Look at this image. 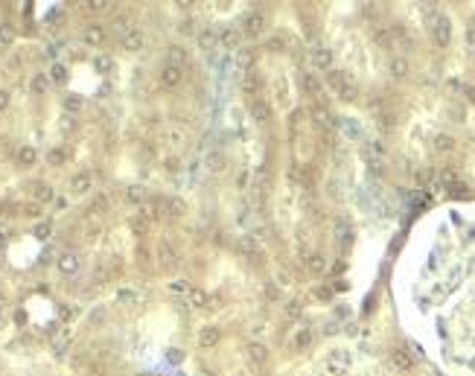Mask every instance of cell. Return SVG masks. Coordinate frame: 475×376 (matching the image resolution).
Returning <instances> with one entry per match:
<instances>
[{
	"label": "cell",
	"mask_w": 475,
	"mask_h": 376,
	"mask_svg": "<svg viewBox=\"0 0 475 376\" xmlns=\"http://www.w3.org/2000/svg\"><path fill=\"white\" fill-rule=\"evenodd\" d=\"M219 41H222V47H236L239 44V32H233V29H225L219 35Z\"/></svg>",
	"instance_id": "484cf974"
},
{
	"label": "cell",
	"mask_w": 475,
	"mask_h": 376,
	"mask_svg": "<svg viewBox=\"0 0 475 376\" xmlns=\"http://www.w3.org/2000/svg\"><path fill=\"white\" fill-rule=\"evenodd\" d=\"M326 370H330V373H336V376H344L350 370V356H347V353H341V350L330 353V359H326Z\"/></svg>",
	"instance_id": "7a4b0ae2"
},
{
	"label": "cell",
	"mask_w": 475,
	"mask_h": 376,
	"mask_svg": "<svg viewBox=\"0 0 475 376\" xmlns=\"http://www.w3.org/2000/svg\"><path fill=\"white\" fill-rule=\"evenodd\" d=\"M18 161H21L23 166H32L35 161H38V152H35L32 146H21V149H18Z\"/></svg>",
	"instance_id": "ac0fdd59"
},
{
	"label": "cell",
	"mask_w": 475,
	"mask_h": 376,
	"mask_svg": "<svg viewBox=\"0 0 475 376\" xmlns=\"http://www.w3.org/2000/svg\"><path fill=\"white\" fill-rule=\"evenodd\" d=\"M452 146H455V140L449 134H437V137H434V149H437V152H449Z\"/></svg>",
	"instance_id": "4316f807"
},
{
	"label": "cell",
	"mask_w": 475,
	"mask_h": 376,
	"mask_svg": "<svg viewBox=\"0 0 475 376\" xmlns=\"http://www.w3.org/2000/svg\"><path fill=\"white\" fill-rule=\"evenodd\" d=\"M32 196L38 201H50V199H53V190L47 187L44 181H35V184H32Z\"/></svg>",
	"instance_id": "ffe728a7"
},
{
	"label": "cell",
	"mask_w": 475,
	"mask_h": 376,
	"mask_svg": "<svg viewBox=\"0 0 475 376\" xmlns=\"http://www.w3.org/2000/svg\"><path fill=\"white\" fill-rule=\"evenodd\" d=\"M242 88H245V91H248V94H257V88H260V79H257L254 73H251V76H245Z\"/></svg>",
	"instance_id": "836d02e7"
},
{
	"label": "cell",
	"mask_w": 475,
	"mask_h": 376,
	"mask_svg": "<svg viewBox=\"0 0 475 376\" xmlns=\"http://www.w3.org/2000/svg\"><path fill=\"white\" fill-rule=\"evenodd\" d=\"M32 91L35 94H44L47 91V76H35L32 79Z\"/></svg>",
	"instance_id": "74e56055"
},
{
	"label": "cell",
	"mask_w": 475,
	"mask_h": 376,
	"mask_svg": "<svg viewBox=\"0 0 475 376\" xmlns=\"http://www.w3.org/2000/svg\"><path fill=\"white\" fill-rule=\"evenodd\" d=\"M303 91L309 96H321L324 94V82H321L318 76H312V73H306V76H303Z\"/></svg>",
	"instance_id": "30bf717a"
},
{
	"label": "cell",
	"mask_w": 475,
	"mask_h": 376,
	"mask_svg": "<svg viewBox=\"0 0 475 376\" xmlns=\"http://www.w3.org/2000/svg\"><path fill=\"white\" fill-rule=\"evenodd\" d=\"M172 292L175 294H190V292H193V286H190L187 280H175L172 283Z\"/></svg>",
	"instance_id": "d590c367"
},
{
	"label": "cell",
	"mask_w": 475,
	"mask_h": 376,
	"mask_svg": "<svg viewBox=\"0 0 475 376\" xmlns=\"http://www.w3.org/2000/svg\"><path fill=\"white\" fill-rule=\"evenodd\" d=\"M0 41H3V44H9V41H12V26L9 24L0 26Z\"/></svg>",
	"instance_id": "60d3db41"
},
{
	"label": "cell",
	"mask_w": 475,
	"mask_h": 376,
	"mask_svg": "<svg viewBox=\"0 0 475 376\" xmlns=\"http://www.w3.org/2000/svg\"><path fill=\"white\" fill-rule=\"evenodd\" d=\"M312 120L321 126V129H330V126H333V114H330L324 105H312Z\"/></svg>",
	"instance_id": "5bb4252c"
},
{
	"label": "cell",
	"mask_w": 475,
	"mask_h": 376,
	"mask_svg": "<svg viewBox=\"0 0 475 376\" xmlns=\"http://www.w3.org/2000/svg\"><path fill=\"white\" fill-rule=\"evenodd\" d=\"M3 242H6V234H3V231H0V245H3Z\"/></svg>",
	"instance_id": "f907efd6"
},
{
	"label": "cell",
	"mask_w": 475,
	"mask_h": 376,
	"mask_svg": "<svg viewBox=\"0 0 475 376\" xmlns=\"http://www.w3.org/2000/svg\"><path fill=\"white\" fill-rule=\"evenodd\" d=\"M50 76H53V82H64V79H67V70H64V64H53Z\"/></svg>",
	"instance_id": "d6a6232c"
},
{
	"label": "cell",
	"mask_w": 475,
	"mask_h": 376,
	"mask_svg": "<svg viewBox=\"0 0 475 376\" xmlns=\"http://www.w3.org/2000/svg\"><path fill=\"white\" fill-rule=\"evenodd\" d=\"M91 172H76V175H73V181H70V190H73V193H76V196H85V193H88V190H91Z\"/></svg>",
	"instance_id": "52a82bcc"
},
{
	"label": "cell",
	"mask_w": 475,
	"mask_h": 376,
	"mask_svg": "<svg viewBox=\"0 0 475 376\" xmlns=\"http://www.w3.org/2000/svg\"><path fill=\"white\" fill-rule=\"evenodd\" d=\"M431 35H434V44H441L446 47L449 41H452V24H449V18L446 15H431Z\"/></svg>",
	"instance_id": "6da1fadb"
},
{
	"label": "cell",
	"mask_w": 475,
	"mask_h": 376,
	"mask_svg": "<svg viewBox=\"0 0 475 376\" xmlns=\"http://www.w3.org/2000/svg\"><path fill=\"white\" fill-rule=\"evenodd\" d=\"M266 356H268V350L263 347V344H248V359H251V362L263 364L266 362Z\"/></svg>",
	"instance_id": "d6986e66"
},
{
	"label": "cell",
	"mask_w": 475,
	"mask_h": 376,
	"mask_svg": "<svg viewBox=\"0 0 475 376\" xmlns=\"http://www.w3.org/2000/svg\"><path fill=\"white\" fill-rule=\"evenodd\" d=\"M47 161H50L53 166L64 164V152H61V149H50V152H47Z\"/></svg>",
	"instance_id": "e575fe53"
},
{
	"label": "cell",
	"mask_w": 475,
	"mask_h": 376,
	"mask_svg": "<svg viewBox=\"0 0 475 376\" xmlns=\"http://www.w3.org/2000/svg\"><path fill=\"white\" fill-rule=\"evenodd\" d=\"M158 259H161V266H175L178 262V251H175V245L169 239L158 242Z\"/></svg>",
	"instance_id": "277c9868"
},
{
	"label": "cell",
	"mask_w": 475,
	"mask_h": 376,
	"mask_svg": "<svg viewBox=\"0 0 475 376\" xmlns=\"http://www.w3.org/2000/svg\"><path fill=\"white\" fill-rule=\"evenodd\" d=\"M79 96H67V99H64V108H67V111H79Z\"/></svg>",
	"instance_id": "ab89813d"
},
{
	"label": "cell",
	"mask_w": 475,
	"mask_h": 376,
	"mask_svg": "<svg viewBox=\"0 0 475 376\" xmlns=\"http://www.w3.org/2000/svg\"><path fill=\"white\" fill-rule=\"evenodd\" d=\"M330 289H326V286H321V289H315V297H321V300H326V297H330Z\"/></svg>",
	"instance_id": "ee69618b"
},
{
	"label": "cell",
	"mask_w": 475,
	"mask_h": 376,
	"mask_svg": "<svg viewBox=\"0 0 475 376\" xmlns=\"http://www.w3.org/2000/svg\"><path fill=\"white\" fill-rule=\"evenodd\" d=\"M338 96H341V99H344V102H353V99H356V96H359V91H356V85L350 82H344L341 85V88H338Z\"/></svg>",
	"instance_id": "44dd1931"
},
{
	"label": "cell",
	"mask_w": 475,
	"mask_h": 376,
	"mask_svg": "<svg viewBox=\"0 0 475 376\" xmlns=\"http://www.w3.org/2000/svg\"><path fill=\"white\" fill-rule=\"evenodd\" d=\"M79 266H82V259L76 257L73 251H64V254L58 257V271H61V274H76Z\"/></svg>",
	"instance_id": "5b68a950"
},
{
	"label": "cell",
	"mask_w": 475,
	"mask_h": 376,
	"mask_svg": "<svg viewBox=\"0 0 475 376\" xmlns=\"http://www.w3.org/2000/svg\"><path fill=\"white\" fill-rule=\"evenodd\" d=\"M312 61L315 64H318V67H330V64H333V53H330V50H315V56H312Z\"/></svg>",
	"instance_id": "603a6c76"
},
{
	"label": "cell",
	"mask_w": 475,
	"mask_h": 376,
	"mask_svg": "<svg viewBox=\"0 0 475 376\" xmlns=\"http://www.w3.org/2000/svg\"><path fill=\"white\" fill-rule=\"evenodd\" d=\"M268 50H274V53L283 50V38H271V41H268Z\"/></svg>",
	"instance_id": "7bdbcfd3"
},
{
	"label": "cell",
	"mask_w": 475,
	"mask_h": 376,
	"mask_svg": "<svg viewBox=\"0 0 475 376\" xmlns=\"http://www.w3.org/2000/svg\"><path fill=\"white\" fill-rule=\"evenodd\" d=\"M277 289H274V286H266V297H271V300H274V297H277Z\"/></svg>",
	"instance_id": "c3c4849f"
},
{
	"label": "cell",
	"mask_w": 475,
	"mask_h": 376,
	"mask_svg": "<svg viewBox=\"0 0 475 376\" xmlns=\"http://www.w3.org/2000/svg\"><path fill=\"white\" fill-rule=\"evenodd\" d=\"M50 234H53V224L50 222H38L35 224V236H38V239H47Z\"/></svg>",
	"instance_id": "1f68e13d"
},
{
	"label": "cell",
	"mask_w": 475,
	"mask_h": 376,
	"mask_svg": "<svg viewBox=\"0 0 475 376\" xmlns=\"http://www.w3.org/2000/svg\"><path fill=\"white\" fill-rule=\"evenodd\" d=\"M146 222H155L158 216H161V204L158 201H143V213H140Z\"/></svg>",
	"instance_id": "e0dca14e"
},
{
	"label": "cell",
	"mask_w": 475,
	"mask_h": 376,
	"mask_svg": "<svg viewBox=\"0 0 475 376\" xmlns=\"http://www.w3.org/2000/svg\"><path fill=\"white\" fill-rule=\"evenodd\" d=\"M333 234H336V239L341 242V245H350V242H353V228H350L347 219H336V228H333Z\"/></svg>",
	"instance_id": "8992f818"
},
{
	"label": "cell",
	"mask_w": 475,
	"mask_h": 376,
	"mask_svg": "<svg viewBox=\"0 0 475 376\" xmlns=\"http://www.w3.org/2000/svg\"><path fill=\"white\" fill-rule=\"evenodd\" d=\"M251 117H254L257 123H268V117H271V108H268V102H263V99H254V102H251Z\"/></svg>",
	"instance_id": "8fae6325"
},
{
	"label": "cell",
	"mask_w": 475,
	"mask_h": 376,
	"mask_svg": "<svg viewBox=\"0 0 475 376\" xmlns=\"http://www.w3.org/2000/svg\"><path fill=\"white\" fill-rule=\"evenodd\" d=\"M306 266H309V271H315V274H321V271L326 269V262L321 254H312V257H306Z\"/></svg>",
	"instance_id": "d4e9b609"
},
{
	"label": "cell",
	"mask_w": 475,
	"mask_h": 376,
	"mask_svg": "<svg viewBox=\"0 0 475 376\" xmlns=\"http://www.w3.org/2000/svg\"><path fill=\"white\" fill-rule=\"evenodd\" d=\"M190 297H193V304H196V306L207 304V294H204V292H190Z\"/></svg>",
	"instance_id": "b9f144b4"
},
{
	"label": "cell",
	"mask_w": 475,
	"mask_h": 376,
	"mask_svg": "<svg viewBox=\"0 0 475 376\" xmlns=\"http://www.w3.org/2000/svg\"><path fill=\"white\" fill-rule=\"evenodd\" d=\"M6 105H9V94H6V91H0V111H3Z\"/></svg>",
	"instance_id": "bcb514c9"
},
{
	"label": "cell",
	"mask_w": 475,
	"mask_h": 376,
	"mask_svg": "<svg viewBox=\"0 0 475 376\" xmlns=\"http://www.w3.org/2000/svg\"><path fill=\"white\" fill-rule=\"evenodd\" d=\"M123 47L126 50H140L143 47V32H140V29H126V32H123Z\"/></svg>",
	"instance_id": "7c38bea8"
},
{
	"label": "cell",
	"mask_w": 475,
	"mask_h": 376,
	"mask_svg": "<svg viewBox=\"0 0 475 376\" xmlns=\"http://www.w3.org/2000/svg\"><path fill=\"white\" fill-rule=\"evenodd\" d=\"M178 82H181V70H178V67H169V64H166V67L161 70V85H166V88H175Z\"/></svg>",
	"instance_id": "2e32d148"
},
{
	"label": "cell",
	"mask_w": 475,
	"mask_h": 376,
	"mask_svg": "<svg viewBox=\"0 0 475 376\" xmlns=\"http://www.w3.org/2000/svg\"><path fill=\"white\" fill-rule=\"evenodd\" d=\"M85 6H88L91 12H99V9H105V3H85Z\"/></svg>",
	"instance_id": "681fc988"
},
{
	"label": "cell",
	"mask_w": 475,
	"mask_h": 376,
	"mask_svg": "<svg viewBox=\"0 0 475 376\" xmlns=\"http://www.w3.org/2000/svg\"><path fill=\"white\" fill-rule=\"evenodd\" d=\"M96 67H99V70H108V67H111V61L102 56V59H96Z\"/></svg>",
	"instance_id": "f6af8a7d"
},
{
	"label": "cell",
	"mask_w": 475,
	"mask_h": 376,
	"mask_svg": "<svg viewBox=\"0 0 475 376\" xmlns=\"http://www.w3.org/2000/svg\"><path fill=\"white\" fill-rule=\"evenodd\" d=\"M388 70H391L394 79H406L408 76V61L403 59V56H394V59L388 61Z\"/></svg>",
	"instance_id": "9c48e42d"
},
{
	"label": "cell",
	"mask_w": 475,
	"mask_h": 376,
	"mask_svg": "<svg viewBox=\"0 0 475 376\" xmlns=\"http://www.w3.org/2000/svg\"><path fill=\"white\" fill-rule=\"evenodd\" d=\"M219 327H204L201 332H198V344L201 347H213V344H219Z\"/></svg>",
	"instance_id": "4fadbf2b"
},
{
	"label": "cell",
	"mask_w": 475,
	"mask_h": 376,
	"mask_svg": "<svg viewBox=\"0 0 475 376\" xmlns=\"http://www.w3.org/2000/svg\"><path fill=\"white\" fill-rule=\"evenodd\" d=\"M82 38H85V44H93V47H96V44L105 41V29L102 26H88V29L82 32Z\"/></svg>",
	"instance_id": "9a60e30c"
},
{
	"label": "cell",
	"mask_w": 475,
	"mask_h": 376,
	"mask_svg": "<svg viewBox=\"0 0 475 376\" xmlns=\"http://www.w3.org/2000/svg\"><path fill=\"white\" fill-rule=\"evenodd\" d=\"M326 82H330V85H333V88H336V91H338L341 85L347 82V76H344V73H338V70H333V73H330V76H326Z\"/></svg>",
	"instance_id": "4dcf8cb0"
},
{
	"label": "cell",
	"mask_w": 475,
	"mask_h": 376,
	"mask_svg": "<svg viewBox=\"0 0 475 376\" xmlns=\"http://www.w3.org/2000/svg\"><path fill=\"white\" fill-rule=\"evenodd\" d=\"M242 29L248 32L251 38H257V35H263V29H266V18L260 12H251V15H245V21H242Z\"/></svg>",
	"instance_id": "3957f363"
},
{
	"label": "cell",
	"mask_w": 475,
	"mask_h": 376,
	"mask_svg": "<svg viewBox=\"0 0 475 376\" xmlns=\"http://www.w3.org/2000/svg\"><path fill=\"white\" fill-rule=\"evenodd\" d=\"M149 224L152 222H146L143 216H134V219H131V231H134L137 236H146V234H149Z\"/></svg>",
	"instance_id": "cb8c5ba5"
},
{
	"label": "cell",
	"mask_w": 475,
	"mask_h": 376,
	"mask_svg": "<svg viewBox=\"0 0 475 376\" xmlns=\"http://www.w3.org/2000/svg\"><path fill=\"white\" fill-rule=\"evenodd\" d=\"M187 61V53L181 47H169V67H178L181 70V64Z\"/></svg>",
	"instance_id": "7402d4cb"
},
{
	"label": "cell",
	"mask_w": 475,
	"mask_h": 376,
	"mask_svg": "<svg viewBox=\"0 0 475 376\" xmlns=\"http://www.w3.org/2000/svg\"><path fill=\"white\" fill-rule=\"evenodd\" d=\"M166 210H169V216H181V213H184V201L181 199H169L166 201Z\"/></svg>",
	"instance_id": "f546056e"
},
{
	"label": "cell",
	"mask_w": 475,
	"mask_h": 376,
	"mask_svg": "<svg viewBox=\"0 0 475 376\" xmlns=\"http://www.w3.org/2000/svg\"><path fill=\"white\" fill-rule=\"evenodd\" d=\"M128 199L131 201H146V193H143V187H128Z\"/></svg>",
	"instance_id": "8d00e7d4"
},
{
	"label": "cell",
	"mask_w": 475,
	"mask_h": 376,
	"mask_svg": "<svg viewBox=\"0 0 475 376\" xmlns=\"http://www.w3.org/2000/svg\"><path fill=\"white\" fill-rule=\"evenodd\" d=\"M105 204H108V199H105V196H96V199H93V204H91V210L99 213V210H105Z\"/></svg>",
	"instance_id": "f35d334b"
},
{
	"label": "cell",
	"mask_w": 475,
	"mask_h": 376,
	"mask_svg": "<svg viewBox=\"0 0 475 376\" xmlns=\"http://www.w3.org/2000/svg\"><path fill=\"white\" fill-rule=\"evenodd\" d=\"M309 344H312V332H309V329H301V332H298V339H295V347H298V350H303V347H309Z\"/></svg>",
	"instance_id": "f1b7e54d"
},
{
	"label": "cell",
	"mask_w": 475,
	"mask_h": 376,
	"mask_svg": "<svg viewBox=\"0 0 475 376\" xmlns=\"http://www.w3.org/2000/svg\"><path fill=\"white\" fill-rule=\"evenodd\" d=\"M391 359H394V364L399 367V370H411V367H414V356H411L406 347H396Z\"/></svg>",
	"instance_id": "ba28073f"
},
{
	"label": "cell",
	"mask_w": 475,
	"mask_h": 376,
	"mask_svg": "<svg viewBox=\"0 0 475 376\" xmlns=\"http://www.w3.org/2000/svg\"><path fill=\"white\" fill-rule=\"evenodd\" d=\"M289 315L298 318V315H301V306H298V304H289Z\"/></svg>",
	"instance_id": "7dc6e473"
},
{
	"label": "cell",
	"mask_w": 475,
	"mask_h": 376,
	"mask_svg": "<svg viewBox=\"0 0 475 376\" xmlns=\"http://www.w3.org/2000/svg\"><path fill=\"white\" fill-rule=\"evenodd\" d=\"M198 44H201L204 50H210L213 44H216V32H213V29H201V35H198Z\"/></svg>",
	"instance_id": "83f0119b"
}]
</instances>
